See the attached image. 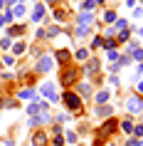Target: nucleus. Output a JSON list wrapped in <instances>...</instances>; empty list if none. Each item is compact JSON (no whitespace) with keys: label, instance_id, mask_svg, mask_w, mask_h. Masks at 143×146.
<instances>
[{"label":"nucleus","instance_id":"31","mask_svg":"<svg viewBox=\"0 0 143 146\" xmlns=\"http://www.w3.org/2000/svg\"><path fill=\"white\" fill-rule=\"evenodd\" d=\"M57 35H62V27L59 25H52V27L47 30V37H57Z\"/></svg>","mask_w":143,"mask_h":146},{"label":"nucleus","instance_id":"49","mask_svg":"<svg viewBox=\"0 0 143 146\" xmlns=\"http://www.w3.org/2000/svg\"><path fill=\"white\" fill-rule=\"evenodd\" d=\"M3 25H5V23H3V15H0V27H3Z\"/></svg>","mask_w":143,"mask_h":146},{"label":"nucleus","instance_id":"22","mask_svg":"<svg viewBox=\"0 0 143 146\" xmlns=\"http://www.w3.org/2000/svg\"><path fill=\"white\" fill-rule=\"evenodd\" d=\"M116 45H121V42H128L131 40V30H121V32H116Z\"/></svg>","mask_w":143,"mask_h":146},{"label":"nucleus","instance_id":"11","mask_svg":"<svg viewBox=\"0 0 143 146\" xmlns=\"http://www.w3.org/2000/svg\"><path fill=\"white\" fill-rule=\"evenodd\" d=\"M32 146H49L47 131H35V134H32Z\"/></svg>","mask_w":143,"mask_h":146},{"label":"nucleus","instance_id":"50","mask_svg":"<svg viewBox=\"0 0 143 146\" xmlns=\"http://www.w3.org/2000/svg\"><path fill=\"white\" fill-rule=\"evenodd\" d=\"M94 3H96V5H99V3H106V0H94Z\"/></svg>","mask_w":143,"mask_h":146},{"label":"nucleus","instance_id":"32","mask_svg":"<svg viewBox=\"0 0 143 146\" xmlns=\"http://www.w3.org/2000/svg\"><path fill=\"white\" fill-rule=\"evenodd\" d=\"M52 144H54V146H64V134H62V131L52 136Z\"/></svg>","mask_w":143,"mask_h":146},{"label":"nucleus","instance_id":"30","mask_svg":"<svg viewBox=\"0 0 143 146\" xmlns=\"http://www.w3.org/2000/svg\"><path fill=\"white\" fill-rule=\"evenodd\" d=\"M82 8L86 10V13H94V8H96V3H94V0H82Z\"/></svg>","mask_w":143,"mask_h":146},{"label":"nucleus","instance_id":"45","mask_svg":"<svg viewBox=\"0 0 143 146\" xmlns=\"http://www.w3.org/2000/svg\"><path fill=\"white\" fill-rule=\"evenodd\" d=\"M136 72H138V74H143V62L138 64V69H136ZM138 74H136V77H138Z\"/></svg>","mask_w":143,"mask_h":146},{"label":"nucleus","instance_id":"37","mask_svg":"<svg viewBox=\"0 0 143 146\" xmlns=\"http://www.w3.org/2000/svg\"><path fill=\"white\" fill-rule=\"evenodd\" d=\"M121 146H143V144H141V139H133V136H131L126 144H121Z\"/></svg>","mask_w":143,"mask_h":146},{"label":"nucleus","instance_id":"38","mask_svg":"<svg viewBox=\"0 0 143 146\" xmlns=\"http://www.w3.org/2000/svg\"><path fill=\"white\" fill-rule=\"evenodd\" d=\"M0 47H3V50H8V47H13V42H10V37H3V40H0Z\"/></svg>","mask_w":143,"mask_h":146},{"label":"nucleus","instance_id":"48","mask_svg":"<svg viewBox=\"0 0 143 146\" xmlns=\"http://www.w3.org/2000/svg\"><path fill=\"white\" fill-rule=\"evenodd\" d=\"M3 8H5V0H0V10H3Z\"/></svg>","mask_w":143,"mask_h":146},{"label":"nucleus","instance_id":"21","mask_svg":"<svg viewBox=\"0 0 143 146\" xmlns=\"http://www.w3.org/2000/svg\"><path fill=\"white\" fill-rule=\"evenodd\" d=\"M20 104H17L15 99H10V97H0V109H17Z\"/></svg>","mask_w":143,"mask_h":146},{"label":"nucleus","instance_id":"46","mask_svg":"<svg viewBox=\"0 0 143 146\" xmlns=\"http://www.w3.org/2000/svg\"><path fill=\"white\" fill-rule=\"evenodd\" d=\"M126 5H128V8H133V5H136V0H126Z\"/></svg>","mask_w":143,"mask_h":146},{"label":"nucleus","instance_id":"18","mask_svg":"<svg viewBox=\"0 0 143 146\" xmlns=\"http://www.w3.org/2000/svg\"><path fill=\"white\" fill-rule=\"evenodd\" d=\"M22 32H25V25H10L5 35H8L10 40H13V37H22Z\"/></svg>","mask_w":143,"mask_h":146},{"label":"nucleus","instance_id":"43","mask_svg":"<svg viewBox=\"0 0 143 146\" xmlns=\"http://www.w3.org/2000/svg\"><path fill=\"white\" fill-rule=\"evenodd\" d=\"M131 32H136L138 37H143V27H136V30H131Z\"/></svg>","mask_w":143,"mask_h":146},{"label":"nucleus","instance_id":"12","mask_svg":"<svg viewBox=\"0 0 143 146\" xmlns=\"http://www.w3.org/2000/svg\"><path fill=\"white\" fill-rule=\"evenodd\" d=\"M133 126H136L133 116H123V119H119V129L123 131V134H131V131H133Z\"/></svg>","mask_w":143,"mask_h":146},{"label":"nucleus","instance_id":"39","mask_svg":"<svg viewBox=\"0 0 143 146\" xmlns=\"http://www.w3.org/2000/svg\"><path fill=\"white\" fill-rule=\"evenodd\" d=\"M35 35H37V40H47V30H42V27H40Z\"/></svg>","mask_w":143,"mask_h":146},{"label":"nucleus","instance_id":"44","mask_svg":"<svg viewBox=\"0 0 143 146\" xmlns=\"http://www.w3.org/2000/svg\"><path fill=\"white\" fill-rule=\"evenodd\" d=\"M136 94H141V97H143V79L138 82V92H136Z\"/></svg>","mask_w":143,"mask_h":146},{"label":"nucleus","instance_id":"13","mask_svg":"<svg viewBox=\"0 0 143 146\" xmlns=\"http://www.w3.org/2000/svg\"><path fill=\"white\" fill-rule=\"evenodd\" d=\"M45 13H47L45 3H37V5H35V10H32V15H30V20H32V23H40V20L45 17Z\"/></svg>","mask_w":143,"mask_h":146},{"label":"nucleus","instance_id":"4","mask_svg":"<svg viewBox=\"0 0 143 146\" xmlns=\"http://www.w3.org/2000/svg\"><path fill=\"white\" fill-rule=\"evenodd\" d=\"M35 72H37V74H49V72H54V60L49 57V54L37 57V62H35Z\"/></svg>","mask_w":143,"mask_h":146},{"label":"nucleus","instance_id":"47","mask_svg":"<svg viewBox=\"0 0 143 146\" xmlns=\"http://www.w3.org/2000/svg\"><path fill=\"white\" fill-rule=\"evenodd\" d=\"M57 3H59V0H47V5H57Z\"/></svg>","mask_w":143,"mask_h":146},{"label":"nucleus","instance_id":"1","mask_svg":"<svg viewBox=\"0 0 143 146\" xmlns=\"http://www.w3.org/2000/svg\"><path fill=\"white\" fill-rule=\"evenodd\" d=\"M62 104H64L69 111H74V114H82L84 111V102H82V97L76 92H64L62 94Z\"/></svg>","mask_w":143,"mask_h":146},{"label":"nucleus","instance_id":"41","mask_svg":"<svg viewBox=\"0 0 143 146\" xmlns=\"http://www.w3.org/2000/svg\"><path fill=\"white\" fill-rule=\"evenodd\" d=\"M3 23H13V13H10V10L3 15Z\"/></svg>","mask_w":143,"mask_h":146},{"label":"nucleus","instance_id":"17","mask_svg":"<svg viewBox=\"0 0 143 146\" xmlns=\"http://www.w3.org/2000/svg\"><path fill=\"white\" fill-rule=\"evenodd\" d=\"M109 97H111V92H109V89H99V92L94 94V102H96V107L106 104V102H109Z\"/></svg>","mask_w":143,"mask_h":146},{"label":"nucleus","instance_id":"40","mask_svg":"<svg viewBox=\"0 0 143 146\" xmlns=\"http://www.w3.org/2000/svg\"><path fill=\"white\" fill-rule=\"evenodd\" d=\"M138 17H143V8H136L133 10V20H138Z\"/></svg>","mask_w":143,"mask_h":146},{"label":"nucleus","instance_id":"25","mask_svg":"<svg viewBox=\"0 0 143 146\" xmlns=\"http://www.w3.org/2000/svg\"><path fill=\"white\" fill-rule=\"evenodd\" d=\"M10 13H13V17H22L25 13H27V10H25V5H22V3H17V5H13V10H10Z\"/></svg>","mask_w":143,"mask_h":146},{"label":"nucleus","instance_id":"24","mask_svg":"<svg viewBox=\"0 0 143 146\" xmlns=\"http://www.w3.org/2000/svg\"><path fill=\"white\" fill-rule=\"evenodd\" d=\"M17 97H20V99H35L37 94H35V89H30V87H25V89H20V92H17Z\"/></svg>","mask_w":143,"mask_h":146},{"label":"nucleus","instance_id":"5","mask_svg":"<svg viewBox=\"0 0 143 146\" xmlns=\"http://www.w3.org/2000/svg\"><path fill=\"white\" fill-rule=\"evenodd\" d=\"M126 111H128V116H136L138 111H143V97L141 94H131L126 99Z\"/></svg>","mask_w":143,"mask_h":146},{"label":"nucleus","instance_id":"19","mask_svg":"<svg viewBox=\"0 0 143 146\" xmlns=\"http://www.w3.org/2000/svg\"><path fill=\"white\" fill-rule=\"evenodd\" d=\"M111 111H113V107H109V104H101V107H96V111H94V114H96L99 119H109V116H111Z\"/></svg>","mask_w":143,"mask_h":146},{"label":"nucleus","instance_id":"23","mask_svg":"<svg viewBox=\"0 0 143 146\" xmlns=\"http://www.w3.org/2000/svg\"><path fill=\"white\" fill-rule=\"evenodd\" d=\"M25 50H27V45H25V40H20V42H13V54H25Z\"/></svg>","mask_w":143,"mask_h":146},{"label":"nucleus","instance_id":"53","mask_svg":"<svg viewBox=\"0 0 143 146\" xmlns=\"http://www.w3.org/2000/svg\"><path fill=\"white\" fill-rule=\"evenodd\" d=\"M35 3H42V0H35Z\"/></svg>","mask_w":143,"mask_h":146},{"label":"nucleus","instance_id":"2","mask_svg":"<svg viewBox=\"0 0 143 146\" xmlns=\"http://www.w3.org/2000/svg\"><path fill=\"white\" fill-rule=\"evenodd\" d=\"M79 74H82V69H76V67H67L64 72H59V84L62 87H72L79 82Z\"/></svg>","mask_w":143,"mask_h":146},{"label":"nucleus","instance_id":"26","mask_svg":"<svg viewBox=\"0 0 143 146\" xmlns=\"http://www.w3.org/2000/svg\"><path fill=\"white\" fill-rule=\"evenodd\" d=\"M116 10H104V23H116Z\"/></svg>","mask_w":143,"mask_h":146},{"label":"nucleus","instance_id":"28","mask_svg":"<svg viewBox=\"0 0 143 146\" xmlns=\"http://www.w3.org/2000/svg\"><path fill=\"white\" fill-rule=\"evenodd\" d=\"M64 141H69V144H76V141H79V134H76V131H67V134H64Z\"/></svg>","mask_w":143,"mask_h":146},{"label":"nucleus","instance_id":"10","mask_svg":"<svg viewBox=\"0 0 143 146\" xmlns=\"http://www.w3.org/2000/svg\"><path fill=\"white\" fill-rule=\"evenodd\" d=\"M54 64L59 62V64H69L72 62V54H69V50H54Z\"/></svg>","mask_w":143,"mask_h":146},{"label":"nucleus","instance_id":"9","mask_svg":"<svg viewBox=\"0 0 143 146\" xmlns=\"http://www.w3.org/2000/svg\"><path fill=\"white\" fill-rule=\"evenodd\" d=\"M52 15H54V20H57V23H64V20L69 17V8H67V5H54Z\"/></svg>","mask_w":143,"mask_h":146},{"label":"nucleus","instance_id":"14","mask_svg":"<svg viewBox=\"0 0 143 146\" xmlns=\"http://www.w3.org/2000/svg\"><path fill=\"white\" fill-rule=\"evenodd\" d=\"M94 17H96V13H86V10H82L79 17H76V25H86V27H89V25L94 23Z\"/></svg>","mask_w":143,"mask_h":146},{"label":"nucleus","instance_id":"6","mask_svg":"<svg viewBox=\"0 0 143 146\" xmlns=\"http://www.w3.org/2000/svg\"><path fill=\"white\" fill-rule=\"evenodd\" d=\"M49 121H52V114H49V111H37L35 116L27 119V126H30V129H40V126H45V124H49Z\"/></svg>","mask_w":143,"mask_h":146},{"label":"nucleus","instance_id":"15","mask_svg":"<svg viewBox=\"0 0 143 146\" xmlns=\"http://www.w3.org/2000/svg\"><path fill=\"white\" fill-rule=\"evenodd\" d=\"M76 94L84 97V99H89L91 97V84L89 82H76Z\"/></svg>","mask_w":143,"mask_h":146},{"label":"nucleus","instance_id":"51","mask_svg":"<svg viewBox=\"0 0 143 146\" xmlns=\"http://www.w3.org/2000/svg\"><path fill=\"white\" fill-rule=\"evenodd\" d=\"M109 146H121V144H109Z\"/></svg>","mask_w":143,"mask_h":146},{"label":"nucleus","instance_id":"8","mask_svg":"<svg viewBox=\"0 0 143 146\" xmlns=\"http://www.w3.org/2000/svg\"><path fill=\"white\" fill-rule=\"evenodd\" d=\"M54 89H57V87H54V82H45V84L40 87V94H42V97H47V99L54 104V102H59V94L54 92Z\"/></svg>","mask_w":143,"mask_h":146},{"label":"nucleus","instance_id":"7","mask_svg":"<svg viewBox=\"0 0 143 146\" xmlns=\"http://www.w3.org/2000/svg\"><path fill=\"white\" fill-rule=\"evenodd\" d=\"M99 69H101V60H99V57H89V60L84 62L82 74H84V77H91V74H96Z\"/></svg>","mask_w":143,"mask_h":146},{"label":"nucleus","instance_id":"35","mask_svg":"<svg viewBox=\"0 0 143 146\" xmlns=\"http://www.w3.org/2000/svg\"><path fill=\"white\" fill-rule=\"evenodd\" d=\"M104 45V37H101V35H96V37L91 40V50H96V47H101Z\"/></svg>","mask_w":143,"mask_h":146},{"label":"nucleus","instance_id":"29","mask_svg":"<svg viewBox=\"0 0 143 146\" xmlns=\"http://www.w3.org/2000/svg\"><path fill=\"white\" fill-rule=\"evenodd\" d=\"M131 136L133 139H143V124H136L133 131H131Z\"/></svg>","mask_w":143,"mask_h":146},{"label":"nucleus","instance_id":"52","mask_svg":"<svg viewBox=\"0 0 143 146\" xmlns=\"http://www.w3.org/2000/svg\"><path fill=\"white\" fill-rule=\"evenodd\" d=\"M0 72H3V62H0Z\"/></svg>","mask_w":143,"mask_h":146},{"label":"nucleus","instance_id":"20","mask_svg":"<svg viewBox=\"0 0 143 146\" xmlns=\"http://www.w3.org/2000/svg\"><path fill=\"white\" fill-rule=\"evenodd\" d=\"M89 52H91V50H86V47H79V50H76L72 57H74L76 62H86V60H89Z\"/></svg>","mask_w":143,"mask_h":146},{"label":"nucleus","instance_id":"27","mask_svg":"<svg viewBox=\"0 0 143 146\" xmlns=\"http://www.w3.org/2000/svg\"><path fill=\"white\" fill-rule=\"evenodd\" d=\"M101 47H104V50H106V52H113V50H116V47H119V45H116V40H104V45H101Z\"/></svg>","mask_w":143,"mask_h":146},{"label":"nucleus","instance_id":"3","mask_svg":"<svg viewBox=\"0 0 143 146\" xmlns=\"http://www.w3.org/2000/svg\"><path fill=\"white\" fill-rule=\"evenodd\" d=\"M119 131V119L116 116H109L101 126H99V139H106V136H113Z\"/></svg>","mask_w":143,"mask_h":146},{"label":"nucleus","instance_id":"16","mask_svg":"<svg viewBox=\"0 0 143 146\" xmlns=\"http://www.w3.org/2000/svg\"><path fill=\"white\" fill-rule=\"evenodd\" d=\"M91 35V27H86V25H76L74 27V37L76 40H86Z\"/></svg>","mask_w":143,"mask_h":146},{"label":"nucleus","instance_id":"54","mask_svg":"<svg viewBox=\"0 0 143 146\" xmlns=\"http://www.w3.org/2000/svg\"><path fill=\"white\" fill-rule=\"evenodd\" d=\"M141 3H143V0H141Z\"/></svg>","mask_w":143,"mask_h":146},{"label":"nucleus","instance_id":"42","mask_svg":"<svg viewBox=\"0 0 143 146\" xmlns=\"http://www.w3.org/2000/svg\"><path fill=\"white\" fill-rule=\"evenodd\" d=\"M106 54H109V60H113V62L119 60V52H116V50H113V52H106Z\"/></svg>","mask_w":143,"mask_h":146},{"label":"nucleus","instance_id":"36","mask_svg":"<svg viewBox=\"0 0 143 146\" xmlns=\"http://www.w3.org/2000/svg\"><path fill=\"white\" fill-rule=\"evenodd\" d=\"M113 25H116V27H113L116 32H119V30H128V23H126V20H116Z\"/></svg>","mask_w":143,"mask_h":146},{"label":"nucleus","instance_id":"34","mask_svg":"<svg viewBox=\"0 0 143 146\" xmlns=\"http://www.w3.org/2000/svg\"><path fill=\"white\" fill-rule=\"evenodd\" d=\"M128 57H131V60H136V62H141V60H143V50L138 47V50H133V52L128 54Z\"/></svg>","mask_w":143,"mask_h":146},{"label":"nucleus","instance_id":"33","mask_svg":"<svg viewBox=\"0 0 143 146\" xmlns=\"http://www.w3.org/2000/svg\"><path fill=\"white\" fill-rule=\"evenodd\" d=\"M131 57H128V54H119V67H126V64H131Z\"/></svg>","mask_w":143,"mask_h":146}]
</instances>
